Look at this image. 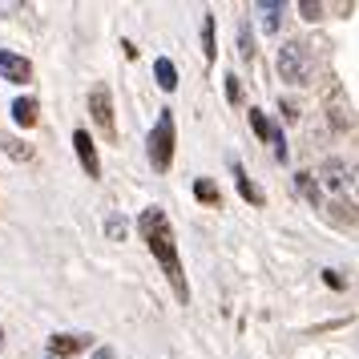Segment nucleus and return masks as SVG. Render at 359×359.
<instances>
[{"mask_svg":"<svg viewBox=\"0 0 359 359\" xmlns=\"http://www.w3.org/2000/svg\"><path fill=\"white\" fill-rule=\"evenodd\" d=\"M299 13H303V20H319L323 17V4H315V0H299Z\"/></svg>","mask_w":359,"mask_h":359,"instance_id":"6ab92c4d","label":"nucleus"},{"mask_svg":"<svg viewBox=\"0 0 359 359\" xmlns=\"http://www.w3.org/2000/svg\"><path fill=\"white\" fill-rule=\"evenodd\" d=\"M294 186H299V194L307 198L311 206H319V186L311 182V174H294Z\"/></svg>","mask_w":359,"mask_h":359,"instance_id":"dca6fc26","label":"nucleus"},{"mask_svg":"<svg viewBox=\"0 0 359 359\" xmlns=\"http://www.w3.org/2000/svg\"><path fill=\"white\" fill-rule=\"evenodd\" d=\"M89 347V335H53L49 339V355L53 359H65V355H77Z\"/></svg>","mask_w":359,"mask_h":359,"instance_id":"0eeeda50","label":"nucleus"},{"mask_svg":"<svg viewBox=\"0 0 359 359\" xmlns=\"http://www.w3.org/2000/svg\"><path fill=\"white\" fill-rule=\"evenodd\" d=\"M154 73H158V89H165V93L178 89V69H174L170 57H158V61H154Z\"/></svg>","mask_w":359,"mask_h":359,"instance_id":"f8f14e48","label":"nucleus"},{"mask_svg":"<svg viewBox=\"0 0 359 359\" xmlns=\"http://www.w3.org/2000/svg\"><path fill=\"white\" fill-rule=\"evenodd\" d=\"M174 146H178V133H174V114H170V109H162L158 126H154V133H149V165H154L158 174H165V170L174 165Z\"/></svg>","mask_w":359,"mask_h":359,"instance_id":"7ed1b4c3","label":"nucleus"},{"mask_svg":"<svg viewBox=\"0 0 359 359\" xmlns=\"http://www.w3.org/2000/svg\"><path fill=\"white\" fill-rule=\"evenodd\" d=\"M0 77L4 81H13V85H25V81H33V61L29 57H20V53H0Z\"/></svg>","mask_w":359,"mask_h":359,"instance_id":"39448f33","label":"nucleus"},{"mask_svg":"<svg viewBox=\"0 0 359 359\" xmlns=\"http://www.w3.org/2000/svg\"><path fill=\"white\" fill-rule=\"evenodd\" d=\"M323 283L327 287H335V291H343V278L335 275V271H323Z\"/></svg>","mask_w":359,"mask_h":359,"instance_id":"412c9836","label":"nucleus"},{"mask_svg":"<svg viewBox=\"0 0 359 359\" xmlns=\"http://www.w3.org/2000/svg\"><path fill=\"white\" fill-rule=\"evenodd\" d=\"M226 101L230 105H243V81L234 73H226Z\"/></svg>","mask_w":359,"mask_h":359,"instance_id":"a211bd4d","label":"nucleus"},{"mask_svg":"<svg viewBox=\"0 0 359 359\" xmlns=\"http://www.w3.org/2000/svg\"><path fill=\"white\" fill-rule=\"evenodd\" d=\"M49 359H53V355H49Z\"/></svg>","mask_w":359,"mask_h":359,"instance_id":"393cba45","label":"nucleus"},{"mask_svg":"<svg viewBox=\"0 0 359 359\" xmlns=\"http://www.w3.org/2000/svg\"><path fill=\"white\" fill-rule=\"evenodd\" d=\"M36 109H41V105H36V97H17L13 101V121H17V126H25V130H33L36 126Z\"/></svg>","mask_w":359,"mask_h":359,"instance_id":"1a4fd4ad","label":"nucleus"},{"mask_svg":"<svg viewBox=\"0 0 359 359\" xmlns=\"http://www.w3.org/2000/svg\"><path fill=\"white\" fill-rule=\"evenodd\" d=\"M234 182H238V194L246 198V202H250V206H262V202H266V194H262L259 186H255V182L246 178V170L238 162H234Z\"/></svg>","mask_w":359,"mask_h":359,"instance_id":"9b49d317","label":"nucleus"},{"mask_svg":"<svg viewBox=\"0 0 359 359\" xmlns=\"http://www.w3.org/2000/svg\"><path fill=\"white\" fill-rule=\"evenodd\" d=\"M137 230H142V238H146L149 255L162 262V271H165V278H170L174 294H178V303H190V283H186V271H182L178 243H174V230H170V218H165V210H158V206L142 210V218H137Z\"/></svg>","mask_w":359,"mask_h":359,"instance_id":"f257e3e1","label":"nucleus"},{"mask_svg":"<svg viewBox=\"0 0 359 359\" xmlns=\"http://www.w3.org/2000/svg\"><path fill=\"white\" fill-rule=\"evenodd\" d=\"M194 198H198V202H206V206H222V190H218L210 178H198L194 182Z\"/></svg>","mask_w":359,"mask_h":359,"instance_id":"ddd939ff","label":"nucleus"},{"mask_svg":"<svg viewBox=\"0 0 359 359\" xmlns=\"http://www.w3.org/2000/svg\"><path fill=\"white\" fill-rule=\"evenodd\" d=\"M89 359H114V347H97V351H93Z\"/></svg>","mask_w":359,"mask_h":359,"instance_id":"5701e85b","label":"nucleus"},{"mask_svg":"<svg viewBox=\"0 0 359 359\" xmlns=\"http://www.w3.org/2000/svg\"><path fill=\"white\" fill-rule=\"evenodd\" d=\"M238 41H243V57L250 61V57H255V36H250V25H243V29H238Z\"/></svg>","mask_w":359,"mask_h":359,"instance_id":"aec40b11","label":"nucleus"},{"mask_svg":"<svg viewBox=\"0 0 359 359\" xmlns=\"http://www.w3.org/2000/svg\"><path fill=\"white\" fill-rule=\"evenodd\" d=\"M0 149H4L8 158H17V162H33V146L20 142V137H13L8 130H0Z\"/></svg>","mask_w":359,"mask_h":359,"instance_id":"9d476101","label":"nucleus"},{"mask_svg":"<svg viewBox=\"0 0 359 359\" xmlns=\"http://www.w3.org/2000/svg\"><path fill=\"white\" fill-rule=\"evenodd\" d=\"M0 347H4V327H0Z\"/></svg>","mask_w":359,"mask_h":359,"instance_id":"b1692460","label":"nucleus"},{"mask_svg":"<svg viewBox=\"0 0 359 359\" xmlns=\"http://www.w3.org/2000/svg\"><path fill=\"white\" fill-rule=\"evenodd\" d=\"M347 174H351V165L343 162V158H327L323 162V182L331 190H343L347 186Z\"/></svg>","mask_w":359,"mask_h":359,"instance_id":"6e6552de","label":"nucleus"},{"mask_svg":"<svg viewBox=\"0 0 359 359\" xmlns=\"http://www.w3.org/2000/svg\"><path fill=\"white\" fill-rule=\"evenodd\" d=\"M73 149H77V162L89 178H101V158H97V146H93V137L89 130H77L73 133Z\"/></svg>","mask_w":359,"mask_h":359,"instance_id":"423d86ee","label":"nucleus"},{"mask_svg":"<svg viewBox=\"0 0 359 359\" xmlns=\"http://www.w3.org/2000/svg\"><path fill=\"white\" fill-rule=\"evenodd\" d=\"M278 77L291 85H307L315 77V57L303 41H287L283 49H278Z\"/></svg>","mask_w":359,"mask_h":359,"instance_id":"f03ea898","label":"nucleus"},{"mask_svg":"<svg viewBox=\"0 0 359 359\" xmlns=\"http://www.w3.org/2000/svg\"><path fill=\"white\" fill-rule=\"evenodd\" d=\"M202 53H206V65H214L218 49H214V17H210V13L202 17Z\"/></svg>","mask_w":359,"mask_h":359,"instance_id":"4468645a","label":"nucleus"},{"mask_svg":"<svg viewBox=\"0 0 359 359\" xmlns=\"http://www.w3.org/2000/svg\"><path fill=\"white\" fill-rule=\"evenodd\" d=\"M89 117H93V126L101 130L105 142H117V121H114V93H109V85L97 81L89 89Z\"/></svg>","mask_w":359,"mask_h":359,"instance_id":"20e7f679","label":"nucleus"},{"mask_svg":"<svg viewBox=\"0 0 359 359\" xmlns=\"http://www.w3.org/2000/svg\"><path fill=\"white\" fill-rule=\"evenodd\" d=\"M250 126H255V133H259L262 142H271V137H275V126L266 121V114H262V109H250Z\"/></svg>","mask_w":359,"mask_h":359,"instance_id":"f3484780","label":"nucleus"},{"mask_svg":"<svg viewBox=\"0 0 359 359\" xmlns=\"http://www.w3.org/2000/svg\"><path fill=\"white\" fill-rule=\"evenodd\" d=\"M259 13H262V29H266V33H278V13H283V4H278V0H266V4H259Z\"/></svg>","mask_w":359,"mask_h":359,"instance_id":"2eb2a0df","label":"nucleus"},{"mask_svg":"<svg viewBox=\"0 0 359 359\" xmlns=\"http://www.w3.org/2000/svg\"><path fill=\"white\" fill-rule=\"evenodd\" d=\"M109 234H114V238H121V234H126V222H117V218H109Z\"/></svg>","mask_w":359,"mask_h":359,"instance_id":"4be33fe9","label":"nucleus"}]
</instances>
